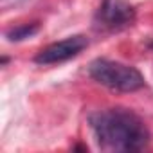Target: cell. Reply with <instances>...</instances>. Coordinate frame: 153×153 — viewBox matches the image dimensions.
<instances>
[{"label":"cell","instance_id":"2","mask_svg":"<svg viewBox=\"0 0 153 153\" xmlns=\"http://www.w3.org/2000/svg\"><path fill=\"white\" fill-rule=\"evenodd\" d=\"M88 76L101 87L114 92H137L146 87V79L131 65L97 58L88 65Z\"/></svg>","mask_w":153,"mask_h":153},{"label":"cell","instance_id":"5","mask_svg":"<svg viewBox=\"0 0 153 153\" xmlns=\"http://www.w3.org/2000/svg\"><path fill=\"white\" fill-rule=\"evenodd\" d=\"M38 31H40V24H38V22L22 24V25H16V27L9 29V31L6 33V38H7L9 42H24V40L34 36Z\"/></svg>","mask_w":153,"mask_h":153},{"label":"cell","instance_id":"3","mask_svg":"<svg viewBox=\"0 0 153 153\" xmlns=\"http://www.w3.org/2000/svg\"><path fill=\"white\" fill-rule=\"evenodd\" d=\"M137 11L128 0H101L94 15V29L101 33H119L133 25Z\"/></svg>","mask_w":153,"mask_h":153},{"label":"cell","instance_id":"1","mask_svg":"<svg viewBox=\"0 0 153 153\" xmlns=\"http://www.w3.org/2000/svg\"><path fill=\"white\" fill-rule=\"evenodd\" d=\"M88 124L97 146L110 153L142 151L151 139L146 123L133 110L123 106L92 112L88 115Z\"/></svg>","mask_w":153,"mask_h":153},{"label":"cell","instance_id":"6","mask_svg":"<svg viewBox=\"0 0 153 153\" xmlns=\"http://www.w3.org/2000/svg\"><path fill=\"white\" fill-rule=\"evenodd\" d=\"M7 61H9V59H7V56H2V59H0V65H2V67H4V65H6Z\"/></svg>","mask_w":153,"mask_h":153},{"label":"cell","instance_id":"4","mask_svg":"<svg viewBox=\"0 0 153 153\" xmlns=\"http://www.w3.org/2000/svg\"><path fill=\"white\" fill-rule=\"evenodd\" d=\"M87 47H88L87 36H83V34L67 36L59 42H54V43L43 47L34 56V63H38V65H59V63H65L76 56H79Z\"/></svg>","mask_w":153,"mask_h":153}]
</instances>
